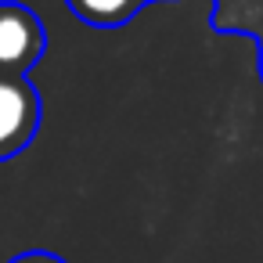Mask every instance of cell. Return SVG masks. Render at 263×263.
<instances>
[{"instance_id": "6da1fadb", "label": "cell", "mask_w": 263, "mask_h": 263, "mask_svg": "<svg viewBox=\"0 0 263 263\" xmlns=\"http://www.w3.org/2000/svg\"><path fill=\"white\" fill-rule=\"evenodd\" d=\"M40 119H44V101L29 83V76L0 72V162L22 155L36 141Z\"/></svg>"}, {"instance_id": "3957f363", "label": "cell", "mask_w": 263, "mask_h": 263, "mask_svg": "<svg viewBox=\"0 0 263 263\" xmlns=\"http://www.w3.org/2000/svg\"><path fill=\"white\" fill-rule=\"evenodd\" d=\"M65 4L80 22L94 29H119L141 11L137 0H65Z\"/></svg>"}, {"instance_id": "7a4b0ae2", "label": "cell", "mask_w": 263, "mask_h": 263, "mask_svg": "<svg viewBox=\"0 0 263 263\" xmlns=\"http://www.w3.org/2000/svg\"><path fill=\"white\" fill-rule=\"evenodd\" d=\"M44 54H47L44 18L18 0H0V72L29 76Z\"/></svg>"}, {"instance_id": "277c9868", "label": "cell", "mask_w": 263, "mask_h": 263, "mask_svg": "<svg viewBox=\"0 0 263 263\" xmlns=\"http://www.w3.org/2000/svg\"><path fill=\"white\" fill-rule=\"evenodd\" d=\"M8 263H69V259H62V256H54V252H47V249H29V252L11 256Z\"/></svg>"}]
</instances>
